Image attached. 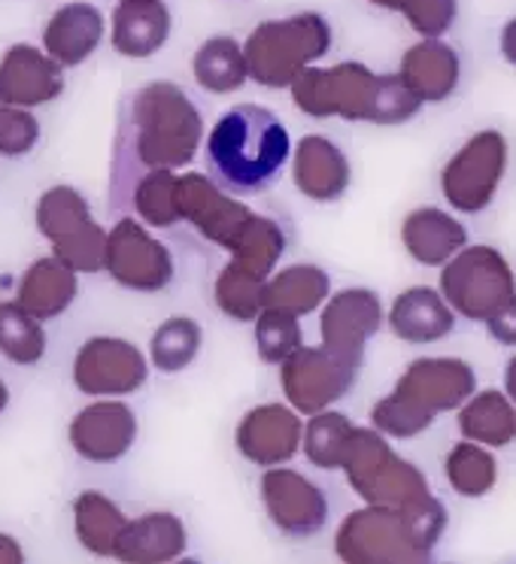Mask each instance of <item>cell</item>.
I'll use <instances>...</instances> for the list:
<instances>
[{"instance_id":"6da1fadb","label":"cell","mask_w":516,"mask_h":564,"mask_svg":"<svg viewBox=\"0 0 516 564\" xmlns=\"http://www.w3.org/2000/svg\"><path fill=\"white\" fill-rule=\"evenodd\" d=\"M204 140V119L195 100L176 83H149L122 104L112 143V204L149 171H176L192 164Z\"/></svg>"},{"instance_id":"7a4b0ae2","label":"cell","mask_w":516,"mask_h":564,"mask_svg":"<svg viewBox=\"0 0 516 564\" xmlns=\"http://www.w3.org/2000/svg\"><path fill=\"white\" fill-rule=\"evenodd\" d=\"M292 100L310 119H346V122L405 124L426 104L407 88L398 74H374L358 62L334 67H308L292 83Z\"/></svg>"},{"instance_id":"3957f363","label":"cell","mask_w":516,"mask_h":564,"mask_svg":"<svg viewBox=\"0 0 516 564\" xmlns=\"http://www.w3.org/2000/svg\"><path fill=\"white\" fill-rule=\"evenodd\" d=\"M209 180L228 195H261L283 173L292 140L277 112L237 104L219 116L207 137Z\"/></svg>"},{"instance_id":"277c9868","label":"cell","mask_w":516,"mask_h":564,"mask_svg":"<svg viewBox=\"0 0 516 564\" xmlns=\"http://www.w3.org/2000/svg\"><path fill=\"white\" fill-rule=\"evenodd\" d=\"M477 392V373L462 358H417L410 361L393 394L370 410V422L389 437H417L434 419L459 410Z\"/></svg>"},{"instance_id":"5b68a950","label":"cell","mask_w":516,"mask_h":564,"mask_svg":"<svg viewBox=\"0 0 516 564\" xmlns=\"http://www.w3.org/2000/svg\"><path fill=\"white\" fill-rule=\"evenodd\" d=\"M246 76L265 88H289L298 74L320 62L332 50V25L320 13H295L271 19L246 37L240 46Z\"/></svg>"},{"instance_id":"8992f818","label":"cell","mask_w":516,"mask_h":564,"mask_svg":"<svg viewBox=\"0 0 516 564\" xmlns=\"http://www.w3.org/2000/svg\"><path fill=\"white\" fill-rule=\"evenodd\" d=\"M337 467L346 474L350 489L356 491L365 503H386V507H405L429 495V482L417 465L398 458L386 434L377 429L346 431Z\"/></svg>"},{"instance_id":"52a82bcc","label":"cell","mask_w":516,"mask_h":564,"mask_svg":"<svg viewBox=\"0 0 516 564\" xmlns=\"http://www.w3.org/2000/svg\"><path fill=\"white\" fill-rule=\"evenodd\" d=\"M441 297L471 322H490L516 307L514 270L492 246H462L441 264Z\"/></svg>"},{"instance_id":"ba28073f","label":"cell","mask_w":516,"mask_h":564,"mask_svg":"<svg viewBox=\"0 0 516 564\" xmlns=\"http://www.w3.org/2000/svg\"><path fill=\"white\" fill-rule=\"evenodd\" d=\"M334 552L346 564H419L429 552L419 550L401 507L368 503L350 513L337 528Z\"/></svg>"},{"instance_id":"9c48e42d","label":"cell","mask_w":516,"mask_h":564,"mask_svg":"<svg viewBox=\"0 0 516 564\" xmlns=\"http://www.w3.org/2000/svg\"><path fill=\"white\" fill-rule=\"evenodd\" d=\"M37 228L52 243V256L76 273L104 270L107 231L92 219L88 200L71 185H55L37 200Z\"/></svg>"},{"instance_id":"30bf717a","label":"cell","mask_w":516,"mask_h":564,"mask_svg":"<svg viewBox=\"0 0 516 564\" xmlns=\"http://www.w3.org/2000/svg\"><path fill=\"white\" fill-rule=\"evenodd\" d=\"M358 370H362V361L337 356L329 346L301 344L280 365V382H283L289 404L295 406L298 413L313 416L337 404L353 389Z\"/></svg>"},{"instance_id":"8fae6325","label":"cell","mask_w":516,"mask_h":564,"mask_svg":"<svg viewBox=\"0 0 516 564\" xmlns=\"http://www.w3.org/2000/svg\"><path fill=\"white\" fill-rule=\"evenodd\" d=\"M507 171V140L498 131H480L447 161L441 192L459 213L477 216L490 207Z\"/></svg>"},{"instance_id":"7c38bea8","label":"cell","mask_w":516,"mask_h":564,"mask_svg":"<svg viewBox=\"0 0 516 564\" xmlns=\"http://www.w3.org/2000/svg\"><path fill=\"white\" fill-rule=\"evenodd\" d=\"M104 270L122 289L131 292H161L173 280V256L159 237L131 216L116 221L104 243Z\"/></svg>"},{"instance_id":"4fadbf2b","label":"cell","mask_w":516,"mask_h":564,"mask_svg":"<svg viewBox=\"0 0 516 564\" xmlns=\"http://www.w3.org/2000/svg\"><path fill=\"white\" fill-rule=\"evenodd\" d=\"M149 365L143 352L122 337H92L74 358V382L83 394L116 398L143 389Z\"/></svg>"},{"instance_id":"5bb4252c","label":"cell","mask_w":516,"mask_h":564,"mask_svg":"<svg viewBox=\"0 0 516 564\" xmlns=\"http://www.w3.org/2000/svg\"><path fill=\"white\" fill-rule=\"evenodd\" d=\"M176 213H180V221H189L204 240L222 249H232L252 216V209L234 200L228 192H222L204 173L176 176Z\"/></svg>"},{"instance_id":"9a60e30c","label":"cell","mask_w":516,"mask_h":564,"mask_svg":"<svg viewBox=\"0 0 516 564\" xmlns=\"http://www.w3.org/2000/svg\"><path fill=\"white\" fill-rule=\"evenodd\" d=\"M261 501L286 538H313L329 522L325 491L289 467H268L261 477Z\"/></svg>"},{"instance_id":"2e32d148","label":"cell","mask_w":516,"mask_h":564,"mask_svg":"<svg viewBox=\"0 0 516 564\" xmlns=\"http://www.w3.org/2000/svg\"><path fill=\"white\" fill-rule=\"evenodd\" d=\"M383 328V301L370 289H344L325 297L320 334L322 346L353 361L365 358V346Z\"/></svg>"},{"instance_id":"e0dca14e","label":"cell","mask_w":516,"mask_h":564,"mask_svg":"<svg viewBox=\"0 0 516 564\" xmlns=\"http://www.w3.org/2000/svg\"><path fill=\"white\" fill-rule=\"evenodd\" d=\"M67 437L79 458H86L92 465H112L135 446V410L122 401H98L76 413Z\"/></svg>"},{"instance_id":"ac0fdd59","label":"cell","mask_w":516,"mask_h":564,"mask_svg":"<svg viewBox=\"0 0 516 564\" xmlns=\"http://www.w3.org/2000/svg\"><path fill=\"white\" fill-rule=\"evenodd\" d=\"M301 431L304 422L295 410L283 404L256 406L237 425V449L252 465H283L301 449Z\"/></svg>"},{"instance_id":"d6986e66","label":"cell","mask_w":516,"mask_h":564,"mask_svg":"<svg viewBox=\"0 0 516 564\" xmlns=\"http://www.w3.org/2000/svg\"><path fill=\"white\" fill-rule=\"evenodd\" d=\"M64 91V67L31 43H15L0 58V98L13 107H43Z\"/></svg>"},{"instance_id":"ffe728a7","label":"cell","mask_w":516,"mask_h":564,"mask_svg":"<svg viewBox=\"0 0 516 564\" xmlns=\"http://www.w3.org/2000/svg\"><path fill=\"white\" fill-rule=\"evenodd\" d=\"M292 180L304 197L316 204H332L346 195V188L353 183V171L344 152L334 147L329 137L310 134L295 149Z\"/></svg>"},{"instance_id":"44dd1931","label":"cell","mask_w":516,"mask_h":564,"mask_svg":"<svg viewBox=\"0 0 516 564\" xmlns=\"http://www.w3.org/2000/svg\"><path fill=\"white\" fill-rule=\"evenodd\" d=\"M104 31H107V22L95 3H86V0L64 3L52 13L50 25L43 31V52L62 67H79L88 55H95Z\"/></svg>"},{"instance_id":"7402d4cb","label":"cell","mask_w":516,"mask_h":564,"mask_svg":"<svg viewBox=\"0 0 516 564\" xmlns=\"http://www.w3.org/2000/svg\"><path fill=\"white\" fill-rule=\"evenodd\" d=\"M185 550H189V534L180 516L147 513L140 519H128L112 558L128 564H164L176 562Z\"/></svg>"},{"instance_id":"603a6c76","label":"cell","mask_w":516,"mask_h":564,"mask_svg":"<svg viewBox=\"0 0 516 564\" xmlns=\"http://www.w3.org/2000/svg\"><path fill=\"white\" fill-rule=\"evenodd\" d=\"M398 76L422 104H441L459 88L462 62L450 43H443L441 37H426L405 52Z\"/></svg>"},{"instance_id":"cb8c5ba5","label":"cell","mask_w":516,"mask_h":564,"mask_svg":"<svg viewBox=\"0 0 516 564\" xmlns=\"http://www.w3.org/2000/svg\"><path fill=\"white\" fill-rule=\"evenodd\" d=\"M171 28L164 0H119L112 13V50L125 58H149L164 50Z\"/></svg>"},{"instance_id":"d4e9b609","label":"cell","mask_w":516,"mask_h":564,"mask_svg":"<svg viewBox=\"0 0 516 564\" xmlns=\"http://www.w3.org/2000/svg\"><path fill=\"white\" fill-rule=\"evenodd\" d=\"M389 325L395 337H401L407 344H434L447 334H453L455 313L447 307L441 292H434L429 285H413L395 297Z\"/></svg>"},{"instance_id":"484cf974","label":"cell","mask_w":516,"mask_h":564,"mask_svg":"<svg viewBox=\"0 0 516 564\" xmlns=\"http://www.w3.org/2000/svg\"><path fill=\"white\" fill-rule=\"evenodd\" d=\"M401 240L413 261L426 264V268H441L443 261H450L462 246H467V231L465 225L453 219L450 213L422 207L413 209L405 219Z\"/></svg>"},{"instance_id":"4316f807","label":"cell","mask_w":516,"mask_h":564,"mask_svg":"<svg viewBox=\"0 0 516 564\" xmlns=\"http://www.w3.org/2000/svg\"><path fill=\"white\" fill-rule=\"evenodd\" d=\"M79 292L76 282V270L62 264L58 258H37L31 268L25 270V276L19 282V307L28 310L34 319L50 322L58 319L64 310L71 307Z\"/></svg>"},{"instance_id":"83f0119b","label":"cell","mask_w":516,"mask_h":564,"mask_svg":"<svg viewBox=\"0 0 516 564\" xmlns=\"http://www.w3.org/2000/svg\"><path fill=\"white\" fill-rule=\"evenodd\" d=\"M332 295V276L316 264H292L265 280L261 304L271 310H283L292 316H310ZM261 307V310H265Z\"/></svg>"},{"instance_id":"f1b7e54d","label":"cell","mask_w":516,"mask_h":564,"mask_svg":"<svg viewBox=\"0 0 516 564\" xmlns=\"http://www.w3.org/2000/svg\"><path fill=\"white\" fill-rule=\"evenodd\" d=\"M459 431L480 446H507L516 437L514 401L498 389L474 392L459 406Z\"/></svg>"},{"instance_id":"f546056e","label":"cell","mask_w":516,"mask_h":564,"mask_svg":"<svg viewBox=\"0 0 516 564\" xmlns=\"http://www.w3.org/2000/svg\"><path fill=\"white\" fill-rule=\"evenodd\" d=\"M125 525H128V516L100 491H83L74 501L76 538L92 555L112 558Z\"/></svg>"},{"instance_id":"4dcf8cb0","label":"cell","mask_w":516,"mask_h":564,"mask_svg":"<svg viewBox=\"0 0 516 564\" xmlns=\"http://www.w3.org/2000/svg\"><path fill=\"white\" fill-rule=\"evenodd\" d=\"M192 74L197 86L213 95H232L249 79L244 50L232 37H209L192 58Z\"/></svg>"},{"instance_id":"1f68e13d","label":"cell","mask_w":516,"mask_h":564,"mask_svg":"<svg viewBox=\"0 0 516 564\" xmlns=\"http://www.w3.org/2000/svg\"><path fill=\"white\" fill-rule=\"evenodd\" d=\"M116 207H128L152 228H173L180 221L176 213V173L149 171L131 183Z\"/></svg>"},{"instance_id":"d6a6232c","label":"cell","mask_w":516,"mask_h":564,"mask_svg":"<svg viewBox=\"0 0 516 564\" xmlns=\"http://www.w3.org/2000/svg\"><path fill=\"white\" fill-rule=\"evenodd\" d=\"M0 356L25 368L46 356L43 322L19 307V301H0Z\"/></svg>"},{"instance_id":"836d02e7","label":"cell","mask_w":516,"mask_h":564,"mask_svg":"<svg viewBox=\"0 0 516 564\" xmlns=\"http://www.w3.org/2000/svg\"><path fill=\"white\" fill-rule=\"evenodd\" d=\"M443 470H447V479H450L453 491H459L462 498H483L486 491H492L495 479H498L495 455L486 453L474 441L455 443L453 449L447 453Z\"/></svg>"},{"instance_id":"e575fe53","label":"cell","mask_w":516,"mask_h":564,"mask_svg":"<svg viewBox=\"0 0 516 564\" xmlns=\"http://www.w3.org/2000/svg\"><path fill=\"white\" fill-rule=\"evenodd\" d=\"M261 295H265V276H258L244 264L228 261L213 285L216 307L234 322H252L261 313Z\"/></svg>"},{"instance_id":"d590c367","label":"cell","mask_w":516,"mask_h":564,"mask_svg":"<svg viewBox=\"0 0 516 564\" xmlns=\"http://www.w3.org/2000/svg\"><path fill=\"white\" fill-rule=\"evenodd\" d=\"M201 340H204V332L195 319L173 316V319L161 322L159 332L152 334L149 352L161 373H180L195 361V356L201 352Z\"/></svg>"},{"instance_id":"8d00e7d4","label":"cell","mask_w":516,"mask_h":564,"mask_svg":"<svg viewBox=\"0 0 516 564\" xmlns=\"http://www.w3.org/2000/svg\"><path fill=\"white\" fill-rule=\"evenodd\" d=\"M256 349L265 365H283L286 358L304 344L301 322L292 313L265 307L256 319Z\"/></svg>"},{"instance_id":"74e56055","label":"cell","mask_w":516,"mask_h":564,"mask_svg":"<svg viewBox=\"0 0 516 564\" xmlns=\"http://www.w3.org/2000/svg\"><path fill=\"white\" fill-rule=\"evenodd\" d=\"M350 429H353V422L344 413H334V410L313 413L308 429L301 431V446L308 453L310 465L322 467V470H337L341 446H344V437Z\"/></svg>"},{"instance_id":"f35d334b","label":"cell","mask_w":516,"mask_h":564,"mask_svg":"<svg viewBox=\"0 0 516 564\" xmlns=\"http://www.w3.org/2000/svg\"><path fill=\"white\" fill-rule=\"evenodd\" d=\"M368 3L401 13L407 25L422 37H443L459 15V0H368Z\"/></svg>"},{"instance_id":"ab89813d","label":"cell","mask_w":516,"mask_h":564,"mask_svg":"<svg viewBox=\"0 0 516 564\" xmlns=\"http://www.w3.org/2000/svg\"><path fill=\"white\" fill-rule=\"evenodd\" d=\"M40 122L37 116L25 107L0 104V155L7 159H22L37 147Z\"/></svg>"},{"instance_id":"60d3db41","label":"cell","mask_w":516,"mask_h":564,"mask_svg":"<svg viewBox=\"0 0 516 564\" xmlns=\"http://www.w3.org/2000/svg\"><path fill=\"white\" fill-rule=\"evenodd\" d=\"M486 325H490V332L495 340H502L504 346L516 344V307L502 313V316H495V319H490Z\"/></svg>"},{"instance_id":"b9f144b4","label":"cell","mask_w":516,"mask_h":564,"mask_svg":"<svg viewBox=\"0 0 516 564\" xmlns=\"http://www.w3.org/2000/svg\"><path fill=\"white\" fill-rule=\"evenodd\" d=\"M25 562V552L19 546V540L10 534H0V564H22Z\"/></svg>"},{"instance_id":"7bdbcfd3","label":"cell","mask_w":516,"mask_h":564,"mask_svg":"<svg viewBox=\"0 0 516 564\" xmlns=\"http://www.w3.org/2000/svg\"><path fill=\"white\" fill-rule=\"evenodd\" d=\"M7 404H10V389L3 386V380H0V413L7 410Z\"/></svg>"},{"instance_id":"ee69618b","label":"cell","mask_w":516,"mask_h":564,"mask_svg":"<svg viewBox=\"0 0 516 564\" xmlns=\"http://www.w3.org/2000/svg\"><path fill=\"white\" fill-rule=\"evenodd\" d=\"M0 104H7V100H3V98H0Z\"/></svg>"}]
</instances>
